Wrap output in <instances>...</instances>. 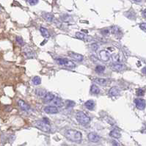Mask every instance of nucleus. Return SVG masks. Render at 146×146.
Returning <instances> with one entry per match:
<instances>
[{
    "label": "nucleus",
    "mask_w": 146,
    "mask_h": 146,
    "mask_svg": "<svg viewBox=\"0 0 146 146\" xmlns=\"http://www.w3.org/2000/svg\"><path fill=\"white\" fill-rule=\"evenodd\" d=\"M65 137L70 142L80 143L82 142V135L80 131L75 130H68L65 133Z\"/></svg>",
    "instance_id": "nucleus-1"
},
{
    "label": "nucleus",
    "mask_w": 146,
    "mask_h": 146,
    "mask_svg": "<svg viewBox=\"0 0 146 146\" xmlns=\"http://www.w3.org/2000/svg\"><path fill=\"white\" fill-rule=\"evenodd\" d=\"M76 119L79 123L81 125H83V126H86L90 122V118L88 117L84 112L82 111L78 112L76 113Z\"/></svg>",
    "instance_id": "nucleus-2"
},
{
    "label": "nucleus",
    "mask_w": 146,
    "mask_h": 146,
    "mask_svg": "<svg viewBox=\"0 0 146 146\" xmlns=\"http://www.w3.org/2000/svg\"><path fill=\"white\" fill-rule=\"evenodd\" d=\"M57 63L59 65H64L65 67H68V68H74L76 67V65L75 63L69 60L66 58H63V57H59V58L55 59Z\"/></svg>",
    "instance_id": "nucleus-3"
},
{
    "label": "nucleus",
    "mask_w": 146,
    "mask_h": 146,
    "mask_svg": "<svg viewBox=\"0 0 146 146\" xmlns=\"http://www.w3.org/2000/svg\"><path fill=\"white\" fill-rule=\"evenodd\" d=\"M35 127H37L38 129H39L41 131H44V132H49L51 131V126L49 124L45 123L43 120H37L35 121L34 124Z\"/></svg>",
    "instance_id": "nucleus-4"
},
{
    "label": "nucleus",
    "mask_w": 146,
    "mask_h": 146,
    "mask_svg": "<svg viewBox=\"0 0 146 146\" xmlns=\"http://www.w3.org/2000/svg\"><path fill=\"white\" fill-rule=\"evenodd\" d=\"M88 138L90 142H94V143H97L99 142L101 140L99 135H97L96 133L95 132H90V134H88Z\"/></svg>",
    "instance_id": "nucleus-5"
},
{
    "label": "nucleus",
    "mask_w": 146,
    "mask_h": 146,
    "mask_svg": "<svg viewBox=\"0 0 146 146\" xmlns=\"http://www.w3.org/2000/svg\"><path fill=\"white\" fill-rule=\"evenodd\" d=\"M135 104L138 110H143L145 108V101L142 99H136L135 100Z\"/></svg>",
    "instance_id": "nucleus-6"
},
{
    "label": "nucleus",
    "mask_w": 146,
    "mask_h": 146,
    "mask_svg": "<svg viewBox=\"0 0 146 146\" xmlns=\"http://www.w3.org/2000/svg\"><path fill=\"white\" fill-rule=\"evenodd\" d=\"M68 54L70 58H72L76 61H78V62H82L84 59V57L80 54H77V53L73 52H69L68 53Z\"/></svg>",
    "instance_id": "nucleus-7"
},
{
    "label": "nucleus",
    "mask_w": 146,
    "mask_h": 146,
    "mask_svg": "<svg viewBox=\"0 0 146 146\" xmlns=\"http://www.w3.org/2000/svg\"><path fill=\"white\" fill-rule=\"evenodd\" d=\"M18 105L24 112H29L31 110L29 104H27L25 101H23V100H18Z\"/></svg>",
    "instance_id": "nucleus-8"
},
{
    "label": "nucleus",
    "mask_w": 146,
    "mask_h": 146,
    "mask_svg": "<svg viewBox=\"0 0 146 146\" xmlns=\"http://www.w3.org/2000/svg\"><path fill=\"white\" fill-rule=\"evenodd\" d=\"M99 55L100 59L103 61H109L110 59V54L107 52L105 50H101L100 51L99 53Z\"/></svg>",
    "instance_id": "nucleus-9"
},
{
    "label": "nucleus",
    "mask_w": 146,
    "mask_h": 146,
    "mask_svg": "<svg viewBox=\"0 0 146 146\" xmlns=\"http://www.w3.org/2000/svg\"><path fill=\"white\" fill-rule=\"evenodd\" d=\"M44 112L48 114H56L58 112V109L54 106H47L44 108Z\"/></svg>",
    "instance_id": "nucleus-10"
},
{
    "label": "nucleus",
    "mask_w": 146,
    "mask_h": 146,
    "mask_svg": "<svg viewBox=\"0 0 146 146\" xmlns=\"http://www.w3.org/2000/svg\"><path fill=\"white\" fill-rule=\"evenodd\" d=\"M111 67L115 69V70H118V71H121V70H125L126 68V65H124L123 64H121L120 63H113V65H112Z\"/></svg>",
    "instance_id": "nucleus-11"
},
{
    "label": "nucleus",
    "mask_w": 146,
    "mask_h": 146,
    "mask_svg": "<svg viewBox=\"0 0 146 146\" xmlns=\"http://www.w3.org/2000/svg\"><path fill=\"white\" fill-rule=\"evenodd\" d=\"M120 93V90L118 89L116 87H113L110 89L109 90V95H112V96H116V95H118Z\"/></svg>",
    "instance_id": "nucleus-12"
},
{
    "label": "nucleus",
    "mask_w": 146,
    "mask_h": 146,
    "mask_svg": "<svg viewBox=\"0 0 146 146\" xmlns=\"http://www.w3.org/2000/svg\"><path fill=\"white\" fill-rule=\"evenodd\" d=\"M95 102H94L93 101H92V100L87 101L84 103V106H85L88 110H93L94 107H95Z\"/></svg>",
    "instance_id": "nucleus-13"
},
{
    "label": "nucleus",
    "mask_w": 146,
    "mask_h": 146,
    "mask_svg": "<svg viewBox=\"0 0 146 146\" xmlns=\"http://www.w3.org/2000/svg\"><path fill=\"white\" fill-rule=\"evenodd\" d=\"M94 82H95V84H99V85H102V86H104V85L107 84V82H108V81H107L106 79H104V78H96V79H94Z\"/></svg>",
    "instance_id": "nucleus-14"
},
{
    "label": "nucleus",
    "mask_w": 146,
    "mask_h": 146,
    "mask_svg": "<svg viewBox=\"0 0 146 146\" xmlns=\"http://www.w3.org/2000/svg\"><path fill=\"white\" fill-rule=\"evenodd\" d=\"M110 137H113V138H115V139H120L121 137V134L120 131H118L117 129H114L112 130L111 132L110 133Z\"/></svg>",
    "instance_id": "nucleus-15"
},
{
    "label": "nucleus",
    "mask_w": 146,
    "mask_h": 146,
    "mask_svg": "<svg viewBox=\"0 0 146 146\" xmlns=\"http://www.w3.org/2000/svg\"><path fill=\"white\" fill-rule=\"evenodd\" d=\"M53 105H54V106L57 107V106H62L63 105V101L61 99L59 98H54V100L52 101Z\"/></svg>",
    "instance_id": "nucleus-16"
},
{
    "label": "nucleus",
    "mask_w": 146,
    "mask_h": 146,
    "mask_svg": "<svg viewBox=\"0 0 146 146\" xmlns=\"http://www.w3.org/2000/svg\"><path fill=\"white\" fill-rule=\"evenodd\" d=\"M54 98H55V96H54L52 93H47L46 95L44 96V98H43V101H44L45 102H52Z\"/></svg>",
    "instance_id": "nucleus-17"
},
{
    "label": "nucleus",
    "mask_w": 146,
    "mask_h": 146,
    "mask_svg": "<svg viewBox=\"0 0 146 146\" xmlns=\"http://www.w3.org/2000/svg\"><path fill=\"white\" fill-rule=\"evenodd\" d=\"M47 92L45 90H43V89H37L36 90H35V94L38 95V96H39V97H41V98H44V96L46 95Z\"/></svg>",
    "instance_id": "nucleus-18"
},
{
    "label": "nucleus",
    "mask_w": 146,
    "mask_h": 146,
    "mask_svg": "<svg viewBox=\"0 0 146 146\" xmlns=\"http://www.w3.org/2000/svg\"><path fill=\"white\" fill-rule=\"evenodd\" d=\"M40 31H41V34L43 35V37H44L45 38H50V36H51V35H50V33H49V32H48L46 28L41 27V28H40Z\"/></svg>",
    "instance_id": "nucleus-19"
},
{
    "label": "nucleus",
    "mask_w": 146,
    "mask_h": 146,
    "mask_svg": "<svg viewBox=\"0 0 146 146\" xmlns=\"http://www.w3.org/2000/svg\"><path fill=\"white\" fill-rule=\"evenodd\" d=\"M90 93L92 94H99L100 93V89L96 85L93 84L91 85V88H90Z\"/></svg>",
    "instance_id": "nucleus-20"
},
{
    "label": "nucleus",
    "mask_w": 146,
    "mask_h": 146,
    "mask_svg": "<svg viewBox=\"0 0 146 146\" xmlns=\"http://www.w3.org/2000/svg\"><path fill=\"white\" fill-rule=\"evenodd\" d=\"M43 17L44 19H46V21H52L53 19H54V16H53L52 14H50V13H43Z\"/></svg>",
    "instance_id": "nucleus-21"
},
{
    "label": "nucleus",
    "mask_w": 146,
    "mask_h": 146,
    "mask_svg": "<svg viewBox=\"0 0 146 146\" xmlns=\"http://www.w3.org/2000/svg\"><path fill=\"white\" fill-rule=\"evenodd\" d=\"M32 84L35 85H39V84H41V79L39 76H36L32 79Z\"/></svg>",
    "instance_id": "nucleus-22"
},
{
    "label": "nucleus",
    "mask_w": 146,
    "mask_h": 146,
    "mask_svg": "<svg viewBox=\"0 0 146 146\" xmlns=\"http://www.w3.org/2000/svg\"><path fill=\"white\" fill-rule=\"evenodd\" d=\"M95 72H97V73H102V72H104V71L105 70V67L103 66V65H97V66L95 67Z\"/></svg>",
    "instance_id": "nucleus-23"
},
{
    "label": "nucleus",
    "mask_w": 146,
    "mask_h": 146,
    "mask_svg": "<svg viewBox=\"0 0 146 146\" xmlns=\"http://www.w3.org/2000/svg\"><path fill=\"white\" fill-rule=\"evenodd\" d=\"M74 105H75V103H74V101H70V100L65 101V106H66V107H68V108L73 107Z\"/></svg>",
    "instance_id": "nucleus-24"
},
{
    "label": "nucleus",
    "mask_w": 146,
    "mask_h": 146,
    "mask_svg": "<svg viewBox=\"0 0 146 146\" xmlns=\"http://www.w3.org/2000/svg\"><path fill=\"white\" fill-rule=\"evenodd\" d=\"M76 37L78 38V39H80V40H83L84 38H85V35L84 34V33H82V32H76Z\"/></svg>",
    "instance_id": "nucleus-25"
},
{
    "label": "nucleus",
    "mask_w": 146,
    "mask_h": 146,
    "mask_svg": "<svg viewBox=\"0 0 146 146\" xmlns=\"http://www.w3.org/2000/svg\"><path fill=\"white\" fill-rule=\"evenodd\" d=\"M144 94H145V91H144V90H142V89H138L137 90V95H138V96H142V95H144Z\"/></svg>",
    "instance_id": "nucleus-26"
},
{
    "label": "nucleus",
    "mask_w": 146,
    "mask_h": 146,
    "mask_svg": "<svg viewBox=\"0 0 146 146\" xmlns=\"http://www.w3.org/2000/svg\"><path fill=\"white\" fill-rule=\"evenodd\" d=\"M27 2L29 4V5L34 6L36 5V4L38 3V1H36V0H28V1H27Z\"/></svg>",
    "instance_id": "nucleus-27"
},
{
    "label": "nucleus",
    "mask_w": 146,
    "mask_h": 146,
    "mask_svg": "<svg viewBox=\"0 0 146 146\" xmlns=\"http://www.w3.org/2000/svg\"><path fill=\"white\" fill-rule=\"evenodd\" d=\"M16 41H17V43L18 44H20V45H21V46H23V45H24V42H23V39H22L21 37L17 36V37H16Z\"/></svg>",
    "instance_id": "nucleus-28"
},
{
    "label": "nucleus",
    "mask_w": 146,
    "mask_h": 146,
    "mask_svg": "<svg viewBox=\"0 0 146 146\" xmlns=\"http://www.w3.org/2000/svg\"><path fill=\"white\" fill-rule=\"evenodd\" d=\"M90 47H91V48H92L93 51H95H95H97V50L99 49V45H98V44H96V43H93Z\"/></svg>",
    "instance_id": "nucleus-29"
},
{
    "label": "nucleus",
    "mask_w": 146,
    "mask_h": 146,
    "mask_svg": "<svg viewBox=\"0 0 146 146\" xmlns=\"http://www.w3.org/2000/svg\"><path fill=\"white\" fill-rule=\"evenodd\" d=\"M101 33H102V35H108L109 33H110V31H109V29H104L101 30Z\"/></svg>",
    "instance_id": "nucleus-30"
},
{
    "label": "nucleus",
    "mask_w": 146,
    "mask_h": 146,
    "mask_svg": "<svg viewBox=\"0 0 146 146\" xmlns=\"http://www.w3.org/2000/svg\"><path fill=\"white\" fill-rule=\"evenodd\" d=\"M112 144L113 146H120V142H118L116 140H112Z\"/></svg>",
    "instance_id": "nucleus-31"
},
{
    "label": "nucleus",
    "mask_w": 146,
    "mask_h": 146,
    "mask_svg": "<svg viewBox=\"0 0 146 146\" xmlns=\"http://www.w3.org/2000/svg\"><path fill=\"white\" fill-rule=\"evenodd\" d=\"M140 27L141 29H142L143 31H145V29H146V24L145 23H142L140 24Z\"/></svg>",
    "instance_id": "nucleus-32"
},
{
    "label": "nucleus",
    "mask_w": 146,
    "mask_h": 146,
    "mask_svg": "<svg viewBox=\"0 0 146 146\" xmlns=\"http://www.w3.org/2000/svg\"><path fill=\"white\" fill-rule=\"evenodd\" d=\"M43 120L45 122V123H48V124H49V120H48V118H46V117H44L43 119Z\"/></svg>",
    "instance_id": "nucleus-33"
},
{
    "label": "nucleus",
    "mask_w": 146,
    "mask_h": 146,
    "mask_svg": "<svg viewBox=\"0 0 146 146\" xmlns=\"http://www.w3.org/2000/svg\"><path fill=\"white\" fill-rule=\"evenodd\" d=\"M142 15H143V17L145 18L146 16H145V10H143L142 11Z\"/></svg>",
    "instance_id": "nucleus-34"
},
{
    "label": "nucleus",
    "mask_w": 146,
    "mask_h": 146,
    "mask_svg": "<svg viewBox=\"0 0 146 146\" xmlns=\"http://www.w3.org/2000/svg\"><path fill=\"white\" fill-rule=\"evenodd\" d=\"M142 71H143V73H144V74H145V68H144L142 69Z\"/></svg>",
    "instance_id": "nucleus-35"
},
{
    "label": "nucleus",
    "mask_w": 146,
    "mask_h": 146,
    "mask_svg": "<svg viewBox=\"0 0 146 146\" xmlns=\"http://www.w3.org/2000/svg\"><path fill=\"white\" fill-rule=\"evenodd\" d=\"M2 6L0 5V11H2Z\"/></svg>",
    "instance_id": "nucleus-36"
}]
</instances>
